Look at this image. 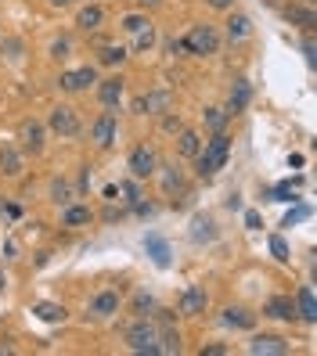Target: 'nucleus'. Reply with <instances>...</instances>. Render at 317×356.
I'll return each mask as SVG.
<instances>
[{
	"mask_svg": "<svg viewBox=\"0 0 317 356\" xmlns=\"http://www.w3.org/2000/svg\"><path fill=\"white\" fill-rule=\"evenodd\" d=\"M148 22H152V18H148V15H141V11H130V15H123L119 18V26H123V33H130V36H137Z\"/></svg>",
	"mask_w": 317,
	"mask_h": 356,
	"instance_id": "34",
	"label": "nucleus"
},
{
	"mask_svg": "<svg viewBox=\"0 0 317 356\" xmlns=\"http://www.w3.org/2000/svg\"><path fill=\"white\" fill-rule=\"evenodd\" d=\"M245 349H249L252 356H285V353H288V339H285V334L263 331V334H252Z\"/></svg>",
	"mask_w": 317,
	"mask_h": 356,
	"instance_id": "13",
	"label": "nucleus"
},
{
	"mask_svg": "<svg viewBox=\"0 0 317 356\" xmlns=\"http://www.w3.org/2000/svg\"><path fill=\"white\" fill-rule=\"evenodd\" d=\"M33 317L44 321V324H65L69 321V309L61 302H33Z\"/></svg>",
	"mask_w": 317,
	"mask_h": 356,
	"instance_id": "24",
	"label": "nucleus"
},
{
	"mask_svg": "<svg viewBox=\"0 0 317 356\" xmlns=\"http://www.w3.org/2000/svg\"><path fill=\"white\" fill-rule=\"evenodd\" d=\"M295 313H300V321L317 324V302H314V288L310 284H303L300 291H295Z\"/></svg>",
	"mask_w": 317,
	"mask_h": 356,
	"instance_id": "25",
	"label": "nucleus"
},
{
	"mask_svg": "<svg viewBox=\"0 0 317 356\" xmlns=\"http://www.w3.org/2000/svg\"><path fill=\"white\" fill-rule=\"evenodd\" d=\"M91 83H98V65H79V69H65L58 76V87L65 94H83L91 90Z\"/></svg>",
	"mask_w": 317,
	"mask_h": 356,
	"instance_id": "9",
	"label": "nucleus"
},
{
	"mask_svg": "<svg viewBox=\"0 0 317 356\" xmlns=\"http://www.w3.org/2000/svg\"><path fill=\"white\" fill-rule=\"evenodd\" d=\"M105 26V8L101 4H83L76 11V29L79 33H98Z\"/></svg>",
	"mask_w": 317,
	"mask_h": 356,
	"instance_id": "22",
	"label": "nucleus"
},
{
	"mask_svg": "<svg viewBox=\"0 0 317 356\" xmlns=\"http://www.w3.org/2000/svg\"><path fill=\"white\" fill-rule=\"evenodd\" d=\"M192 241H195V245H206V241H217V223H213V216H206V213H199V216L192 220Z\"/></svg>",
	"mask_w": 317,
	"mask_h": 356,
	"instance_id": "26",
	"label": "nucleus"
},
{
	"mask_svg": "<svg viewBox=\"0 0 317 356\" xmlns=\"http://www.w3.org/2000/svg\"><path fill=\"white\" fill-rule=\"evenodd\" d=\"M227 44H245V40L252 36V18L242 15V11H227L224 18V33H220Z\"/></svg>",
	"mask_w": 317,
	"mask_h": 356,
	"instance_id": "14",
	"label": "nucleus"
},
{
	"mask_svg": "<svg viewBox=\"0 0 317 356\" xmlns=\"http://www.w3.org/2000/svg\"><path fill=\"white\" fill-rule=\"evenodd\" d=\"M206 8H213V11H231V4H235V0H202Z\"/></svg>",
	"mask_w": 317,
	"mask_h": 356,
	"instance_id": "44",
	"label": "nucleus"
},
{
	"mask_svg": "<svg viewBox=\"0 0 317 356\" xmlns=\"http://www.w3.org/2000/svg\"><path fill=\"white\" fill-rule=\"evenodd\" d=\"M126 58H130V51H126L123 44H101V47H98V65H105V69L123 65Z\"/></svg>",
	"mask_w": 317,
	"mask_h": 356,
	"instance_id": "27",
	"label": "nucleus"
},
{
	"mask_svg": "<svg viewBox=\"0 0 317 356\" xmlns=\"http://www.w3.org/2000/svg\"><path fill=\"white\" fill-rule=\"evenodd\" d=\"M47 134L61 137V140H76L83 134V122H79V112L72 104H54L51 115H47Z\"/></svg>",
	"mask_w": 317,
	"mask_h": 356,
	"instance_id": "4",
	"label": "nucleus"
},
{
	"mask_svg": "<svg viewBox=\"0 0 317 356\" xmlns=\"http://www.w3.org/2000/svg\"><path fill=\"white\" fill-rule=\"evenodd\" d=\"M227 122H231V112L227 108H217V104H209V108H202V127L209 134H220L227 130Z\"/></svg>",
	"mask_w": 317,
	"mask_h": 356,
	"instance_id": "29",
	"label": "nucleus"
},
{
	"mask_svg": "<svg viewBox=\"0 0 317 356\" xmlns=\"http://www.w3.org/2000/svg\"><path fill=\"white\" fill-rule=\"evenodd\" d=\"M220 44H224V36L217 26H192L177 40V47L192 58H213V54H220Z\"/></svg>",
	"mask_w": 317,
	"mask_h": 356,
	"instance_id": "3",
	"label": "nucleus"
},
{
	"mask_svg": "<svg viewBox=\"0 0 317 356\" xmlns=\"http://www.w3.org/2000/svg\"><path fill=\"white\" fill-rule=\"evenodd\" d=\"M177 353H180V331H177V324L159 327V356H177Z\"/></svg>",
	"mask_w": 317,
	"mask_h": 356,
	"instance_id": "30",
	"label": "nucleus"
},
{
	"mask_svg": "<svg viewBox=\"0 0 317 356\" xmlns=\"http://www.w3.org/2000/svg\"><path fill=\"white\" fill-rule=\"evenodd\" d=\"M285 22H288V26H295L300 33H314V29H317V11H314V4L292 0V4L285 8Z\"/></svg>",
	"mask_w": 317,
	"mask_h": 356,
	"instance_id": "16",
	"label": "nucleus"
},
{
	"mask_svg": "<svg viewBox=\"0 0 317 356\" xmlns=\"http://www.w3.org/2000/svg\"><path fill=\"white\" fill-rule=\"evenodd\" d=\"M123 342L137 356H159V327L152 317H134L123 327Z\"/></svg>",
	"mask_w": 317,
	"mask_h": 356,
	"instance_id": "2",
	"label": "nucleus"
},
{
	"mask_svg": "<svg viewBox=\"0 0 317 356\" xmlns=\"http://www.w3.org/2000/svg\"><path fill=\"white\" fill-rule=\"evenodd\" d=\"M116 137H119V119H116L112 108H105V112L91 122V144H94L98 152H109L112 144H116Z\"/></svg>",
	"mask_w": 317,
	"mask_h": 356,
	"instance_id": "7",
	"label": "nucleus"
},
{
	"mask_svg": "<svg viewBox=\"0 0 317 356\" xmlns=\"http://www.w3.org/2000/svg\"><path fill=\"white\" fill-rule=\"evenodd\" d=\"M116 191L123 195V205H126V209H130V205H134L137 198H144V195H141V180H134V177L119 180V184H116Z\"/></svg>",
	"mask_w": 317,
	"mask_h": 356,
	"instance_id": "33",
	"label": "nucleus"
},
{
	"mask_svg": "<svg viewBox=\"0 0 317 356\" xmlns=\"http://www.w3.org/2000/svg\"><path fill=\"white\" fill-rule=\"evenodd\" d=\"M47 4H51V8H72L76 0H47Z\"/></svg>",
	"mask_w": 317,
	"mask_h": 356,
	"instance_id": "46",
	"label": "nucleus"
},
{
	"mask_svg": "<svg viewBox=\"0 0 317 356\" xmlns=\"http://www.w3.org/2000/svg\"><path fill=\"white\" fill-rule=\"evenodd\" d=\"M307 216H310V209H307V205H295L292 213L281 220V227H292V223H300V220H307Z\"/></svg>",
	"mask_w": 317,
	"mask_h": 356,
	"instance_id": "42",
	"label": "nucleus"
},
{
	"mask_svg": "<svg viewBox=\"0 0 317 356\" xmlns=\"http://www.w3.org/2000/svg\"><path fill=\"white\" fill-rule=\"evenodd\" d=\"M206 306H209V291L202 284H187L180 291V299H177V313H180V317H202Z\"/></svg>",
	"mask_w": 317,
	"mask_h": 356,
	"instance_id": "10",
	"label": "nucleus"
},
{
	"mask_svg": "<svg viewBox=\"0 0 317 356\" xmlns=\"http://www.w3.org/2000/svg\"><path fill=\"white\" fill-rule=\"evenodd\" d=\"M26 170V155L18 152V144H0V177L18 180Z\"/></svg>",
	"mask_w": 317,
	"mask_h": 356,
	"instance_id": "19",
	"label": "nucleus"
},
{
	"mask_svg": "<svg viewBox=\"0 0 317 356\" xmlns=\"http://www.w3.org/2000/svg\"><path fill=\"white\" fill-rule=\"evenodd\" d=\"M162 130L170 134V137H177V134L184 130V115L173 112V108H170V112H162Z\"/></svg>",
	"mask_w": 317,
	"mask_h": 356,
	"instance_id": "37",
	"label": "nucleus"
},
{
	"mask_svg": "<svg viewBox=\"0 0 317 356\" xmlns=\"http://www.w3.org/2000/svg\"><path fill=\"white\" fill-rule=\"evenodd\" d=\"M199 148H202V137H199L195 130H187V127H184V130L177 134V155H180V159H195Z\"/></svg>",
	"mask_w": 317,
	"mask_h": 356,
	"instance_id": "32",
	"label": "nucleus"
},
{
	"mask_svg": "<svg viewBox=\"0 0 317 356\" xmlns=\"http://www.w3.org/2000/svg\"><path fill=\"white\" fill-rule=\"evenodd\" d=\"M245 227L249 230H260V213H252V209H249V213H245Z\"/></svg>",
	"mask_w": 317,
	"mask_h": 356,
	"instance_id": "45",
	"label": "nucleus"
},
{
	"mask_svg": "<svg viewBox=\"0 0 317 356\" xmlns=\"http://www.w3.org/2000/svg\"><path fill=\"white\" fill-rule=\"evenodd\" d=\"M155 47V26L148 22L137 36H134V54H144V51H152Z\"/></svg>",
	"mask_w": 317,
	"mask_h": 356,
	"instance_id": "35",
	"label": "nucleus"
},
{
	"mask_svg": "<svg viewBox=\"0 0 317 356\" xmlns=\"http://www.w3.org/2000/svg\"><path fill=\"white\" fill-rule=\"evenodd\" d=\"M270 256L278 259V263H288V259H292V248H288V241H285L281 234L270 238Z\"/></svg>",
	"mask_w": 317,
	"mask_h": 356,
	"instance_id": "36",
	"label": "nucleus"
},
{
	"mask_svg": "<svg viewBox=\"0 0 317 356\" xmlns=\"http://www.w3.org/2000/svg\"><path fill=\"white\" fill-rule=\"evenodd\" d=\"M173 108V94L170 90H148L134 101V115H162Z\"/></svg>",
	"mask_w": 317,
	"mask_h": 356,
	"instance_id": "11",
	"label": "nucleus"
},
{
	"mask_svg": "<svg viewBox=\"0 0 317 356\" xmlns=\"http://www.w3.org/2000/svg\"><path fill=\"white\" fill-rule=\"evenodd\" d=\"M119 306H123V296H119V291L116 288H101L98 291V296L91 299V317H98V321H109V317H116V313H119Z\"/></svg>",
	"mask_w": 317,
	"mask_h": 356,
	"instance_id": "15",
	"label": "nucleus"
},
{
	"mask_svg": "<svg viewBox=\"0 0 317 356\" xmlns=\"http://www.w3.org/2000/svg\"><path fill=\"white\" fill-rule=\"evenodd\" d=\"M8 288V274H4V266H0V291Z\"/></svg>",
	"mask_w": 317,
	"mask_h": 356,
	"instance_id": "47",
	"label": "nucleus"
},
{
	"mask_svg": "<svg viewBox=\"0 0 317 356\" xmlns=\"http://www.w3.org/2000/svg\"><path fill=\"white\" fill-rule=\"evenodd\" d=\"M76 187H72V180H65V177H54L51 180V187H47V198H51V205H69V202H76Z\"/></svg>",
	"mask_w": 317,
	"mask_h": 356,
	"instance_id": "23",
	"label": "nucleus"
},
{
	"mask_svg": "<svg viewBox=\"0 0 317 356\" xmlns=\"http://www.w3.org/2000/svg\"><path fill=\"white\" fill-rule=\"evenodd\" d=\"M123 216H126V209H123V205H116V202H109V205L101 209V216H94V220H101V223H119Z\"/></svg>",
	"mask_w": 317,
	"mask_h": 356,
	"instance_id": "38",
	"label": "nucleus"
},
{
	"mask_svg": "<svg viewBox=\"0 0 317 356\" xmlns=\"http://www.w3.org/2000/svg\"><path fill=\"white\" fill-rule=\"evenodd\" d=\"M227 155H231V137H227V130L209 134V140H202L199 155L192 159V162H195V177H199V180H213L224 165H227Z\"/></svg>",
	"mask_w": 317,
	"mask_h": 356,
	"instance_id": "1",
	"label": "nucleus"
},
{
	"mask_svg": "<svg viewBox=\"0 0 317 356\" xmlns=\"http://www.w3.org/2000/svg\"><path fill=\"white\" fill-rule=\"evenodd\" d=\"M249 101H252V83H249L245 76H238L235 83H231V94H227V112H231V115L245 112Z\"/></svg>",
	"mask_w": 317,
	"mask_h": 356,
	"instance_id": "21",
	"label": "nucleus"
},
{
	"mask_svg": "<svg viewBox=\"0 0 317 356\" xmlns=\"http://www.w3.org/2000/svg\"><path fill=\"white\" fill-rule=\"evenodd\" d=\"M267 198H270V202H295V191L285 184V187H274V191H267Z\"/></svg>",
	"mask_w": 317,
	"mask_h": 356,
	"instance_id": "41",
	"label": "nucleus"
},
{
	"mask_svg": "<svg viewBox=\"0 0 317 356\" xmlns=\"http://www.w3.org/2000/svg\"><path fill=\"white\" fill-rule=\"evenodd\" d=\"M94 216H98V213H94L91 205H83V202L61 205V227H69V230H76V227H91Z\"/></svg>",
	"mask_w": 317,
	"mask_h": 356,
	"instance_id": "20",
	"label": "nucleus"
},
{
	"mask_svg": "<svg viewBox=\"0 0 317 356\" xmlns=\"http://www.w3.org/2000/svg\"><path fill=\"white\" fill-rule=\"evenodd\" d=\"M220 324L224 327H231V331H252L256 327V313H252L249 306H224L220 309Z\"/></svg>",
	"mask_w": 317,
	"mask_h": 356,
	"instance_id": "18",
	"label": "nucleus"
},
{
	"mask_svg": "<svg viewBox=\"0 0 317 356\" xmlns=\"http://www.w3.org/2000/svg\"><path fill=\"white\" fill-rule=\"evenodd\" d=\"M155 177H159V187H162L166 198H180L187 191V177H184V170L177 162H159Z\"/></svg>",
	"mask_w": 317,
	"mask_h": 356,
	"instance_id": "8",
	"label": "nucleus"
},
{
	"mask_svg": "<svg viewBox=\"0 0 317 356\" xmlns=\"http://www.w3.org/2000/svg\"><path fill=\"white\" fill-rule=\"evenodd\" d=\"M126 170H130L134 180L155 177V170H159V152L152 148V144H134V152L126 155Z\"/></svg>",
	"mask_w": 317,
	"mask_h": 356,
	"instance_id": "6",
	"label": "nucleus"
},
{
	"mask_svg": "<svg viewBox=\"0 0 317 356\" xmlns=\"http://www.w3.org/2000/svg\"><path fill=\"white\" fill-rule=\"evenodd\" d=\"M47 148V122H40V119H22L18 122V152L22 155H44Z\"/></svg>",
	"mask_w": 317,
	"mask_h": 356,
	"instance_id": "5",
	"label": "nucleus"
},
{
	"mask_svg": "<svg viewBox=\"0 0 317 356\" xmlns=\"http://www.w3.org/2000/svg\"><path fill=\"white\" fill-rule=\"evenodd\" d=\"M155 306H159V302H155L152 291H148V288H137L134 296H130V306H126V309H130L134 317H152V309H155Z\"/></svg>",
	"mask_w": 317,
	"mask_h": 356,
	"instance_id": "28",
	"label": "nucleus"
},
{
	"mask_svg": "<svg viewBox=\"0 0 317 356\" xmlns=\"http://www.w3.org/2000/svg\"><path fill=\"white\" fill-rule=\"evenodd\" d=\"M144 248H148V256H152L155 266H162V270L170 266V245H166L159 234H148V238H144Z\"/></svg>",
	"mask_w": 317,
	"mask_h": 356,
	"instance_id": "31",
	"label": "nucleus"
},
{
	"mask_svg": "<svg viewBox=\"0 0 317 356\" xmlns=\"http://www.w3.org/2000/svg\"><path fill=\"white\" fill-rule=\"evenodd\" d=\"M69 51H72V44H69L65 36H61V40H54V44H51V58H54V61H65V58H69Z\"/></svg>",
	"mask_w": 317,
	"mask_h": 356,
	"instance_id": "40",
	"label": "nucleus"
},
{
	"mask_svg": "<svg viewBox=\"0 0 317 356\" xmlns=\"http://www.w3.org/2000/svg\"><path fill=\"white\" fill-rule=\"evenodd\" d=\"M123 94H126V79L119 72L98 79V101H101V108H112L116 112L119 104H123Z\"/></svg>",
	"mask_w": 317,
	"mask_h": 356,
	"instance_id": "12",
	"label": "nucleus"
},
{
	"mask_svg": "<svg viewBox=\"0 0 317 356\" xmlns=\"http://www.w3.org/2000/svg\"><path fill=\"white\" fill-rule=\"evenodd\" d=\"M199 353H202V356H227V346H220V342H209V346H202Z\"/></svg>",
	"mask_w": 317,
	"mask_h": 356,
	"instance_id": "43",
	"label": "nucleus"
},
{
	"mask_svg": "<svg viewBox=\"0 0 317 356\" xmlns=\"http://www.w3.org/2000/svg\"><path fill=\"white\" fill-rule=\"evenodd\" d=\"M263 317L281 321V324H295V321H300V313H295V299L292 296H270L263 302Z\"/></svg>",
	"mask_w": 317,
	"mask_h": 356,
	"instance_id": "17",
	"label": "nucleus"
},
{
	"mask_svg": "<svg viewBox=\"0 0 317 356\" xmlns=\"http://www.w3.org/2000/svg\"><path fill=\"white\" fill-rule=\"evenodd\" d=\"M141 4H144V8H159V4H162V0H141Z\"/></svg>",
	"mask_w": 317,
	"mask_h": 356,
	"instance_id": "48",
	"label": "nucleus"
},
{
	"mask_svg": "<svg viewBox=\"0 0 317 356\" xmlns=\"http://www.w3.org/2000/svg\"><path fill=\"white\" fill-rule=\"evenodd\" d=\"M303 4H314V0H303Z\"/></svg>",
	"mask_w": 317,
	"mask_h": 356,
	"instance_id": "49",
	"label": "nucleus"
},
{
	"mask_svg": "<svg viewBox=\"0 0 317 356\" xmlns=\"http://www.w3.org/2000/svg\"><path fill=\"white\" fill-rule=\"evenodd\" d=\"M303 58H307V65H310V69L317 65V44H314V33H303Z\"/></svg>",
	"mask_w": 317,
	"mask_h": 356,
	"instance_id": "39",
	"label": "nucleus"
}]
</instances>
